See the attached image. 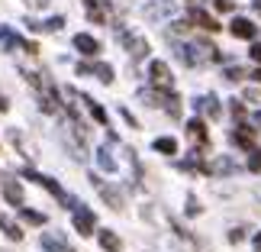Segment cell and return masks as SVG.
<instances>
[{
	"label": "cell",
	"mask_w": 261,
	"mask_h": 252,
	"mask_svg": "<svg viewBox=\"0 0 261 252\" xmlns=\"http://www.w3.org/2000/svg\"><path fill=\"white\" fill-rule=\"evenodd\" d=\"M213 4H216L219 10H226V13H229V10H236V0H213Z\"/></svg>",
	"instance_id": "26"
},
{
	"label": "cell",
	"mask_w": 261,
	"mask_h": 252,
	"mask_svg": "<svg viewBox=\"0 0 261 252\" xmlns=\"http://www.w3.org/2000/svg\"><path fill=\"white\" fill-rule=\"evenodd\" d=\"M194 110H200V113H206V117H219V104H216L213 94H210V97H197Z\"/></svg>",
	"instance_id": "13"
},
{
	"label": "cell",
	"mask_w": 261,
	"mask_h": 252,
	"mask_svg": "<svg viewBox=\"0 0 261 252\" xmlns=\"http://www.w3.org/2000/svg\"><path fill=\"white\" fill-rule=\"evenodd\" d=\"M77 75H97L103 84L113 81V68L110 65H77Z\"/></svg>",
	"instance_id": "12"
},
{
	"label": "cell",
	"mask_w": 261,
	"mask_h": 252,
	"mask_svg": "<svg viewBox=\"0 0 261 252\" xmlns=\"http://www.w3.org/2000/svg\"><path fill=\"white\" fill-rule=\"evenodd\" d=\"M39 243H42V249H45V252H74V249L68 246L58 233H42V239H39Z\"/></svg>",
	"instance_id": "9"
},
{
	"label": "cell",
	"mask_w": 261,
	"mask_h": 252,
	"mask_svg": "<svg viewBox=\"0 0 261 252\" xmlns=\"http://www.w3.org/2000/svg\"><path fill=\"white\" fill-rule=\"evenodd\" d=\"M177 55H180V62L184 65H210V62H216L219 58V49L213 42H190V45H180L177 49Z\"/></svg>",
	"instance_id": "1"
},
{
	"label": "cell",
	"mask_w": 261,
	"mask_h": 252,
	"mask_svg": "<svg viewBox=\"0 0 261 252\" xmlns=\"http://www.w3.org/2000/svg\"><path fill=\"white\" fill-rule=\"evenodd\" d=\"M155 152H162V155H174L177 152V143L171 136H162V139H155Z\"/></svg>",
	"instance_id": "20"
},
{
	"label": "cell",
	"mask_w": 261,
	"mask_h": 252,
	"mask_svg": "<svg viewBox=\"0 0 261 252\" xmlns=\"http://www.w3.org/2000/svg\"><path fill=\"white\" fill-rule=\"evenodd\" d=\"M94 226H97L94 210H87V207L77 204V207H74V230H77L81 236H90V233H94Z\"/></svg>",
	"instance_id": "4"
},
{
	"label": "cell",
	"mask_w": 261,
	"mask_h": 252,
	"mask_svg": "<svg viewBox=\"0 0 261 252\" xmlns=\"http://www.w3.org/2000/svg\"><path fill=\"white\" fill-rule=\"evenodd\" d=\"M19 217H23L26 223H33V226H42V223H45V214H39V210H29V207H19Z\"/></svg>",
	"instance_id": "21"
},
{
	"label": "cell",
	"mask_w": 261,
	"mask_h": 252,
	"mask_svg": "<svg viewBox=\"0 0 261 252\" xmlns=\"http://www.w3.org/2000/svg\"><path fill=\"white\" fill-rule=\"evenodd\" d=\"M187 19H190V23H194V26H200V29H210V33H216V29H219V23H216V19L210 16L206 10H200V7H190Z\"/></svg>",
	"instance_id": "6"
},
{
	"label": "cell",
	"mask_w": 261,
	"mask_h": 252,
	"mask_svg": "<svg viewBox=\"0 0 261 252\" xmlns=\"http://www.w3.org/2000/svg\"><path fill=\"white\" fill-rule=\"evenodd\" d=\"M248 78H255V81L261 84V68H255V72H248Z\"/></svg>",
	"instance_id": "30"
},
{
	"label": "cell",
	"mask_w": 261,
	"mask_h": 252,
	"mask_svg": "<svg viewBox=\"0 0 261 252\" xmlns=\"http://www.w3.org/2000/svg\"><path fill=\"white\" fill-rule=\"evenodd\" d=\"M165 13H171V4H152V7H145V16H148V19L165 16Z\"/></svg>",
	"instance_id": "23"
},
{
	"label": "cell",
	"mask_w": 261,
	"mask_h": 252,
	"mask_svg": "<svg viewBox=\"0 0 261 252\" xmlns=\"http://www.w3.org/2000/svg\"><path fill=\"white\" fill-rule=\"evenodd\" d=\"M90 181H94V185H97V191H100V197H103V200H107V204L113 207V210H119V207H123V194H119L116 188H110V185H103V181H100V178H90Z\"/></svg>",
	"instance_id": "7"
},
{
	"label": "cell",
	"mask_w": 261,
	"mask_h": 252,
	"mask_svg": "<svg viewBox=\"0 0 261 252\" xmlns=\"http://www.w3.org/2000/svg\"><path fill=\"white\" fill-rule=\"evenodd\" d=\"M242 239H245L242 230H232V233H229V243H242Z\"/></svg>",
	"instance_id": "27"
},
{
	"label": "cell",
	"mask_w": 261,
	"mask_h": 252,
	"mask_svg": "<svg viewBox=\"0 0 261 252\" xmlns=\"http://www.w3.org/2000/svg\"><path fill=\"white\" fill-rule=\"evenodd\" d=\"M119 42L126 45V52L133 55V58H142V55H148V42L139 33H133V29H123L119 33Z\"/></svg>",
	"instance_id": "3"
},
{
	"label": "cell",
	"mask_w": 261,
	"mask_h": 252,
	"mask_svg": "<svg viewBox=\"0 0 261 252\" xmlns=\"http://www.w3.org/2000/svg\"><path fill=\"white\" fill-rule=\"evenodd\" d=\"M97 162L103 171H116V162H113V155H110V149H100L97 152Z\"/></svg>",
	"instance_id": "22"
},
{
	"label": "cell",
	"mask_w": 261,
	"mask_h": 252,
	"mask_svg": "<svg viewBox=\"0 0 261 252\" xmlns=\"http://www.w3.org/2000/svg\"><path fill=\"white\" fill-rule=\"evenodd\" d=\"M248 168H252V171H261V149H255V152H252V162H248Z\"/></svg>",
	"instance_id": "25"
},
{
	"label": "cell",
	"mask_w": 261,
	"mask_h": 252,
	"mask_svg": "<svg viewBox=\"0 0 261 252\" xmlns=\"http://www.w3.org/2000/svg\"><path fill=\"white\" fill-rule=\"evenodd\" d=\"M7 107H10V104H7V97H4V94H0V113H4V110H7Z\"/></svg>",
	"instance_id": "31"
},
{
	"label": "cell",
	"mask_w": 261,
	"mask_h": 252,
	"mask_svg": "<svg viewBox=\"0 0 261 252\" xmlns=\"http://www.w3.org/2000/svg\"><path fill=\"white\" fill-rule=\"evenodd\" d=\"M84 10H87V19L90 23H107V10L97 4V0H84Z\"/></svg>",
	"instance_id": "15"
},
{
	"label": "cell",
	"mask_w": 261,
	"mask_h": 252,
	"mask_svg": "<svg viewBox=\"0 0 261 252\" xmlns=\"http://www.w3.org/2000/svg\"><path fill=\"white\" fill-rule=\"evenodd\" d=\"M100 246H103L107 252H119V236L116 233H110V230H100Z\"/></svg>",
	"instance_id": "16"
},
{
	"label": "cell",
	"mask_w": 261,
	"mask_h": 252,
	"mask_svg": "<svg viewBox=\"0 0 261 252\" xmlns=\"http://www.w3.org/2000/svg\"><path fill=\"white\" fill-rule=\"evenodd\" d=\"M229 139H232L239 149H245V152H255V133H252V126H236Z\"/></svg>",
	"instance_id": "5"
},
{
	"label": "cell",
	"mask_w": 261,
	"mask_h": 252,
	"mask_svg": "<svg viewBox=\"0 0 261 252\" xmlns=\"http://www.w3.org/2000/svg\"><path fill=\"white\" fill-rule=\"evenodd\" d=\"M245 100H252V104H258V100H261V90H245Z\"/></svg>",
	"instance_id": "28"
},
{
	"label": "cell",
	"mask_w": 261,
	"mask_h": 252,
	"mask_svg": "<svg viewBox=\"0 0 261 252\" xmlns=\"http://www.w3.org/2000/svg\"><path fill=\"white\" fill-rule=\"evenodd\" d=\"M252 7H255V10H258V13H261V0H252Z\"/></svg>",
	"instance_id": "33"
},
{
	"label": "cell",
	"mask_w": 261,
	"mask_h": 252,
	"mask_svg": "<svg viewBox=\"0 0 261 252\" xmlns=\"http://www.w3.org/2000/svg\"><path fill=\"white\" fill-rule=\"evenodd\" d=\"M4 197H7L13 207H23V188H19L16 181H4Z\"/></svg>",
	"instance_id": "14"
},
{
	"label": "cell",
	"mask_w": 261,
	"mask_h": 252,
	"mask_svg": "<svg viewBox=\"0 0 261 252\" xmlns=\"http://www.w3.org/2000/svg\"><path fill=\"white\" fill-rule=\"evenodd\" d=\"M62 26H65V19L62 16H52V19H45V23H42V33H58Z\"/></svg>",
	"instance_id": "24"
},
{
	"label": "cell",
	"mask_w": 261,
	"mask_h": 252,
	"mask_svg": "<svg viewBox=\"0 0 261 252\" xmlns=\"http://www.w3.org/2000/svg\"><path fill=\"white\" fill-rule=\"evenodd\" d=\"M252 58H255V62L261 65V42H255V45H252Z\"/></svg>",
	"instance_id": "29"
},
{
	"label": "cell",
	"mask_w": 261,
	"mask_h": 252,
	"mask_svg": "<svg viewBox=\"0 0 261 252\" xmlns=\"http://www.w3.org/2000/svg\"><path fill=\"white\" fill-rule=\"evenodd\" d=\"M81 100H84V104H87V110H90V117H94V120H97L100 126H107V110L100 107L97 100H90V97H81Z\"/></svg>",
	"instance_id": "19"
},
{
	"label": "cell",
	"mask_w": 261,
	"mask_h": 252,
	"mask_svg": "<svg viewBox=\"0 0 261 252\" xmlns=\"http://www.w3.org/2000/svg\"><path fill=\"white\" fill-rule=\"evenodd\" d=\"M148 81H152L155 90H162V94H171V87H174V78H171V72H168L165 62H152V65H148Z\"/></svg>",
	"instance_id": "2"
},
{
	"label": "cell",
	"mask_w": 261,
	"mask_h": 252,
	"mask_svg": "<svg viewBox=\"0 0 261 252\" xmlns=\"http://www.w3.org/2000/svg\"><path fill=\"white\" fill-rule=\"evenodd\" d=\"M232 171H236L232 158H216V162L210 165V175H232Z\"/></svg>",
	"instance_id": "17"
},
{
	"label": "cell",
	"mask_w": 261,
	"mask_h": 252,
	"mask_svg": "<svg viewBox=\"0 0 261 252\" xmlns=\"http://www.w3.org/2000/svg\"><path fill=\"white\" fill-rule=\"evenodd\" d=\"M74 49H77L81 55H97V52H100V42H97L94 36H87V33H77V36H74Z\"/></svg>",
	"instance_id": "11"
},
{
	"label": "cell",
	"mask_w": 261,
	"mask_h": 252,
	"mask_svg": "<svg viewBox=\"0 0 261 252\" xmlns=\"http://www.w3.org/2000/svg\"><path fill=\"white\" fill-rule=\"evenodd\" d=\"M187 136L194 139V143H197L200 149H203V146L210 143V133H206V126H203V120H200V117H194V120L187 123Z\"/></svg>",
	"instance_id": "8"
},
{
	"label": "cell",
	"mask_w": 261,
	"mask_h": 252,
	"mask_svg": "<svg viewBox=\"0 0 261 252\" xmlns=\"http://www.w3.org/2000/svg\"><path fill=\"white\" fill-rule=\"evenodd\" d=\"M255 249H258V252H261V233H258V236H255Z\"/></svg>",
	"instance_id": "32"
},
{
	"label": "cell",
	"mask_w": 261,
	"mask_h": 252,
	"mask_svg": "<svg viewBox=\"0 0 261 252\" xmlns=\"http://www.w3.org/2000/svg\"><path fill=\"white\" fill-rule=\"evenodd\" d=\"M229 29H232L236 39H255V23H252V19H245V16H236Z\"/></svg>",
	"instance_id": "10"
},
{
	"label": "cell",
	"mask_w": 261,
	"mask_h": 252,
	"mask_svg": "<svg viewBox=\"0 0 261 252\" xmlns=\"http://www.w3.org/2000/svg\"><path fill=\"white\" fill-rule=\"evenodd\" d=\"M0 226H4V233H7L10 239H16V243L23 239V230H19V226H16V223H13V220H10L7 214H0Z\"/></svg>",
	"instance_id": "18"
},
{
	"label": "cell",
	"mask_w": 261,
	"mask_h": 252,
	"mask_svg": "<svg viewBox=\"0 0 261 252\" xmlns=\"http://www.w3.org/2000/svg\"><path fill=\"white\" fill-rule=\"evenodd\" d=\"M258 123H261V113H258Z\"/></svg>",
	"instance_id": "34"
}]
</instances>
